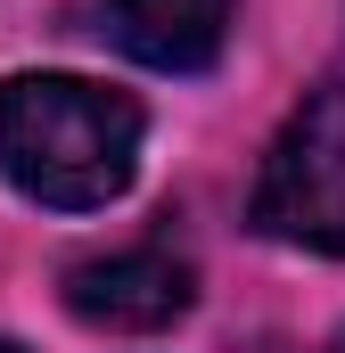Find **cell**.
I'll use <instances>...</instances> for the list:
<instances>
[{"instance_id": "cell-2", "label": "cell", "mask_w": 345, "mask_h": 353, "mask_svg": "<svg viewBox=\"0 0 345 353\" xmlns=\"http://www.w3.org/2000/svg\"><path fill=\"white\" fill-rule=\"evenodd\" d=\"M247 222L279 247L345 255V90H313L271 140L247 197Z\"/></svg>"}, {"instance_id": "cell-6", "label": "cell", "mask_w": 345, "mask_h": 353, "mask_svg": "<svg viewBox=\"0 0 345 353\" xmlns=\"http://www.w3.org/2000/svg\"><path fill=\"white\" fill-rule=\"evenodd\" d=\"M329 353H345V329H337V345H329Z\"/></svg>"}, {"instance_id": "cell-3", "label": "cell", "mask_w": 345, "mask_h": 353, "mask_svg": "<svg viewBox=\"0 0 345 353\" xmlns=\"http://www.w3.org/2000/svg\"><path fill=\"white\" fill-rule=\"evenodd\" d=\"M189 296H197V279L165 247H124V255H90L66 271V312L90 329H115V337H148V329L181 321Z\"/></svg>"}, {"instance_id": "cell-1", "label": "cell", "mask_w": 345, "mask_h": 353, "mask_svg": "<svg viewBox=\"0 0 345 353\" xmlns=\"http://www.w3.org/2000/svg\"><path fill=\"white\" fill-rule=\"evenodd\" d=\"M0 173L33 205L90 214L140 173V107L83 74H17L0 83Z\"/></svg>"}, {"instance_id": "cell-4", "label": "cell", "mask_w": 345, "mask_h": 353, "mask_svg": "<svg viewBox=\"0 0 345 353\" xmlns=\"http://www.w3.org/2000/svg\"><path fill=\"white\" fill-rule=\"evenodd\" d=\"M99 8H107V33L124 58H140L157 74H197L222 58L239 0H99Z\"/></svg>"}, {"instance_id": "cell-5", "label": "cell", "mask_w": 345, "mask_h": 353, "mask_svg": "<svg viewBox=\"0 0 345 353\" xmlns=\"http://www.w3.org/2000/svg\"><path fill=\"white\" fill-rule=\"evenodd\" d=\"M0 353H25V345H8V337H0Z\"/></svg>"}]
</instances>
